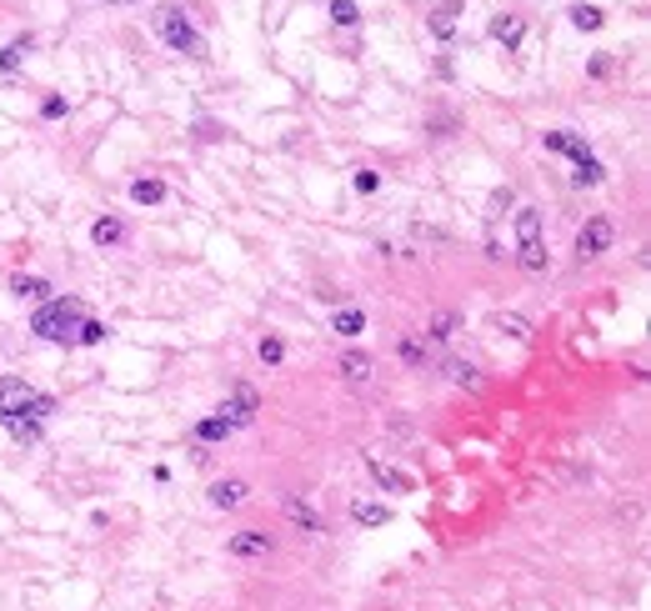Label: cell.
Segmentation results:
<instances>
[{
    "mask_svg": "<svg viewBox=\"0 0 651 611\" xmlns=\"http://www.w3.org/2000/svg\"><path fill=\"white\" fill-rule=\"evenodd\" d=\"M86 321H90L86 301H76V296H55V301H40V311L30 316V331H36L40 341L76 346V336H80Z\"/></svg>",
    "mask_w": 651,
    "mask_h": 611,
    "instance_id": "6da1fadb",
    "label": "cell"
},
{
    "mask_svg": "<svg viewBox=\"0 0 651 611\" xmlns=\"http://www.w3.org/2000/svg\"><path fill=\"white\" fill-rule=\"evenodd\" d=\"M55 401L21 376H0V421H46Z\"/></svg>",
    "mask_w": 651,
    "mask_h": 611,
    "instance_id": "7a4b0ae2",
    "label": "cell"
},
{
    "mask_svg": "<svg viewBox=\"0 0 651 611\" xmlns=\"http://www.w3.org/2000/svg\"><path fill=\"white\" fill-rule=\"evenodd\" d=\"M155 36L166 40L171 51L191 55V61H205V36L191 26V15L180 5H155Z\"/></svg>",
    "mask_w": 651,
    "mask_h": 611,
    "instance_id": "3957f363",
    "label": "cell"
},
{
    "mask_svg": "<svg viewBox=\"0 0 651 611\" xmlns=\"http://www.w3.org/2000/svg\"><path fill=\"white\" fill-rule=\"evenodd\" d=\"M541 140H547V151L566 155V161L576 166V186H597V180L606 176V171H601V161L591 155V146L576 136V130H547Z\"/></svg>",
    "mask_w": 651,
    "mask_h": 611,
    "instance_id": "277c9868",
    "label": "cell"
},
{
    "mask_svg": "<svg viewBox=\"0 0 651 611\" xmlns=\"http://www.w3.org/2000/svg\"><path fill=\"white\" fill-rule=\"evenodd\" d=\"M516 261H522V271H531V276L547 271V236H541L537 205H522V211H516Z\"/></svg>",
    "mask_w": 651,
    "mask_h": 611,
    "instance_id": "5b68a950",
    "label": "cell"
},
{
    "mask_svg": "<svg viewBox=\"0 0 651 611\" xmlns=\"http://www.w3.org/2000/svg\"><path fill=\"white\" fill-rule=\"evenodd\" d=\"M612 241H616V226L606 216H591L576 230V261H597L601 251H612Z\"/></svg>",
    "mask_w": 651,
    "mask_h": 611,
    "instance_id": "8992f818",
    "label": "cell"
},
{
    "mask_svg": "<svg viewBox=\"0 0 651 611\" xmlns=\"http://www.w3.org/2000/svg\"><path fill=\"white\" fill-rule=\"evenodd\" d=\"M255 411H261V396H255V386H236V391H230V401H221V406H216V416L226 421L230 431H236V426H251Z\"/></svg>",
    "mask_w": 651,
    "mask_h": 611,
    "instance_id": "52a82bcc",
    "label": "cell"
},
{
    "mask_svg": "<svg viewBox=\"0 0 651 611\" xmlns=\"http://www.w3.org/2000/svg\"><path fill=\"white\" fill-rule=\"evenodd\" d=\"M286 522H291L296 531H326L321 511H316V506H306L301 497H286Z\"/></svg>",
    "mask_w": 651,
    "mask_h": 611,
    "instance_id": "ba28073f",
    "label": "cell"
},
{
    "mask_svg": "<svg viewBox=\"0 0 651 611\" xmlns=\"http://www.w3.org/2000/svg\"><path fill=\"white\" fill-rule=\"evenodd\" d=\"M226 551H230V557H266V551H271V536L266 531H236V536H230V541H226Z\"/></svg>",
    "mask_w": 651,
    "mask_h": 611,
    "instance_id": "9c48e42d",
    "label": "cell"
},
{
    "mask_svg": "<svg viewBox=\"0 0 651 611\" xmlns=\"http://www.w3.org/2000/svg\"><path fill=\"white\" fill-rule=\"evenodd\" d=\"M30 46H36V40H30V36H15L11 46H5V51H0V80H15V71H21V65H26Z\"/></svg>",
    "mask_w": 651,
    "mask_h": 611,
    "instance_id": "30bf717a",
    "label": "cell"
},
{
    "mask_svg": "<svg viewBox=\"0 0 651 611\" xmlns=\"http://www.w3.org/2000/svg\"><path fill=\"white\" fill-rule=\"evenodd\" d=\"M371 371H376V361H371L366 351H346V356H341V381L366 386V381H371Z\"/></svg>",
    "mask_w": 651,
    "mask_h": 611,
    "instance_id": "8fae6325",
    "label": "cell"
},
{
    "mask_svg": "<svg viewBox=\"0 0 651 611\" xmlns=\"http://www.w3.org/2000/svg\"><path fill=\"white\" fill-rule=\"evenodd\" d=\"M491 36H497L506 51H516V46H522V36H526L522 15H491Z\"/></svg>",
    "mask_w": 651,
    "mask_h": 611,
    "instance_id": "7c38bea8",
    "label": "cell"
},
{
    "mask_svg": "<svg viewBox=\"0 0 651 611\" xmlns=\"http://www.w3.org/2000/svg\"><path fill=\"white\" fill-rule=\"evenodd\" d=\"M246 491H251V486H246V481H236V476H230V481H216V486H211V506H221V511L241 506V501H246Z\"/></svg>",
    "mask_w": 651,
    "mask_h": 611,
    "instance_id": "4fadbf2b",
    "label": "cell"
},
{
    "mask_svg": "<svg viewBox=\"0 0 651 611\" xmlns=\"http://www.w3.org/2000/svg\"><path fill=\"white\" fill-rule=\"evenodd\" d=\"M456 15H461V0H441V5L431 11V36L447 40L451 30H456Z\"/></svg>",
    "mask_w": 651,
    "mask_h": 611,
    "instance_id": "5bb4252c",
    "label": "cell"
},
{
    "mask_svg": "<svg viewBox=\"0 0 651 611\" xmlns=\"http://www.w3.org/2000/svg\"><path fill=\"white\" fill-rule=\"evenodd\" d=\"M130 201H136V205H161V201H166V186H161L155 176L130 180Z\"/></svg>",
    "mask_w": 651,
    "mask_h": 611,
    "instance_id": "9a60e30c",
    "label": "cell"
},
{
    "mask_svg": "<svg viewBox=\"0 0 651 611\" xmlns=\"http://www.w3.org/2000/svg\"><path fill=\"white\" fill-rule=\"evenodd\" d=\"M90 241H96V246H121V241H126V221L101 216L96 226H90Z\"/></svg>",
    "mask_w": 651,
    "mask_h": 611,
    "instance_id": "2e32d148",
    "label": "cell"
},
{
    "mask_svg": "<svg viewBox=\"0 0 651 611\" xmlns=\"http://www.w3.org/2000/svg\"><path fill=\"white\" fill-rule=\"evenodd\" d=\"M11 291L21 296V301H51V280H40V276H15V280H11Z\"/></svg>",
    "mask_w": 651,
    "mask_h": 611,
    "instance_id": "e0dca14e",
    "label": "cell"
},
{
    "mask_svg": "<svg viewBox=\"0 0 651 611\" xmlns=\"http://www.w3.org/2000/svg\"><path fill=\"white\" fill-rule=\"evenodd\" d=\"M351 516H356L361 526H386V522H391V506H386V501H356Z\"/></svg>",
    "mask_w": 651,
    "mask_h": 611,
    "instance_id": "ac0fdd59",
    "label": "cell"
},
{
    "mask_svg": "<svg viewBox=\"0 0 651 611\" xmlns=\"http://www.w3.org/2000/svg\"><path fill=\"white\" fill-rule=\"evenodd\" d=\"M196 441H201V446H216V441H226V436H230V426H226V421H221V416H201V421H196Z\"/></svg>",
    "mask_w": 651,
    "mask_h": 611,
    "instance_id": "d6986e66",
    "label": "cell"
},
{
    "mask_svg": "<svg viewBox=\"0 0 651 611\" xmlns=\"http://www.w3.org/2000/svg\"><path fill=\"white\" fill-rule=\"evenodd\" d=\"M447 381H451V386H466V391H476V386H481V371H476L472 361H447Z\"/></svg>",
    "mask_w": 651,
    "mask_h": 611,
    "instance_id": "ffe728a7",
    "label": "cell"
},
{
    "mask_svg": "<svg viewBox=\"0 0 651 611\" xmlns=\"http://www.w3.org/2000/svg\"><path fill=\"white\" fill-rule=\"evenodd\" d=\"M331 326L341 336H361V326H366V316H361V306H341V311H336L331 316Z\"/></svg>",
    "mask_w": 651,
    "mask_h": 611,
    "instance_id": "44dd1931",
    "label": "cell"
},
{
    "mask_svg": "<svg viewBox=\"0 0 651 611\" xmlns=\"http://www.w3.org/2000/svg\"><path fill=\"white\" fill-rule=\"evenodd\" d=\"M0 426H5L21 446H36L40 441V421H0Z\"/></svg>",
    "mask_w": 651,
    "mask_h": 611,
    "instance_id": "7402d4cb",
    "label": "cell"
},
{
    "mask_svg": "<svg viewBox=\"0 0 651 611\" xmlns=\"http://www.w3.org/2000/svg\"><path fill=\"white\" fill-rule=\"evenodd\" d=\"M491 326H497V331H506V336H516V341H526V336H531V326H526L522 316H506V311H501V316H491Z\"/></svg>",
    "mask_w": 651,
    "mask_h": 611,
    "instance_id": "603a6c76",
    "label": "cell"
},
{
    "mask_svg": "<svg viewBox=\"0 0 651 611\" xmlns=\"http://www.w3.org/2000/svg\"><path fill=\"white\" fill-rule=\"evenodd\" d=\"M601 21H606V15H601L597 5H576V11H572V26L576 30H601Z\"/></svg>",
    "mask_w": 651,
    "mask_h": 611,
    "instance_id": "cb8c5ba5",
    "label": "cell"
},
{
    "mask_svg": "<svg viewBox=\"0 0 651 611\" xmlns=\"http://www.w3.org/2000/svg\"><path fill=\"white\" fill-rule=\"evenodd\" d=\"M371 476L386 486V491H411V476H401V472H391V466H371Z\"/></svg>",
    "mask_w": 651,
    "mask_h": 611,
    "instance_id": "d4e9b609",
    "label": "cell"
},
{
    "mask_svg": "<svg viewBox=\"0 0 651 611\" xmlns=\"http://www.w3.org/2000/svg\"><path fill=\"white\" fill-rule=\"evenodd\" d=\"M331 21H336V26H356V21H361L356 0H331Z\"/></svg>",
    "mask_w": 651,
    "mask_h": 611,
    "instance_id": "484cf974",
    "label": "cell"
},
{
    "mask_svg": "<svg viewBox=\"0 0 651 611\" xmlns=\"http://www.w3.org/2000/svg\"><path fill=\"white\" fill-rule=\"evenodd\" d=\"M255 351H261V361H266V366H281V361H286V346H281V336H266V341L255 346Z\"/></svg>",
    "mask_w": 651,
    "mask_h": 611,
    "instance_id": "4316f807",
    "label": "cell"
},
{
    "mask_svg": "<svg viewBox=\"0 0 651 611\" xmlns=\"http://www.w3.org/2000/svg\"><path fill=\"white\" fill-rule=\"evenodd\" d=\"M401 361H406V366H421V361H426V341H421V336H406V341H401Z\"/></svg>",
    "mask_w": 651,
    "mask_h": 611,
    "instance_id": "83f0119b",
    "label": "cell"
},
{
    "mask_svg": "<svg viewBox=\"0 0 651 611\" xmlns=\"http://www.w3.org/2000/svg\"><path fill=\"white\" fill-rule=\"evenodd\" d=\"M451 331H456V316H451V311H441V316L431 321V331H426V336H431V341H447Z\"/></svg>",
    "mask_w": 651,
    "mask_h": 611,
    "instance_id": "f1b7e54d",
    "label": "cell"
},
{
    "mask_svg": "<svg viewBox=\"0 0 651 611\" xmlns=\"http://www.w3.org/2000/svg\"><path fill=\"white\" fill-rule=\"evenodd\" d=\"M105 341V326L101 321H86V326H80V336H76V346H101Z\"/></svg>",
    "mask_w": 651,
    "mask_h": 611,
    "instance_id": "f546056e",
    "label": "cell"
},
{
    "mask_svg": "<svg viewBox=\"0 0 651 611\" xmlns=\"http://www.w3.org/2000/svg\"><path fill=\"white\" fill-rule=\"evenodd\" d=\"M376 186H381V176H376V171H356V191L361 196H371Z\"/></svg>",
    "mask_w": 651,
    "mask_h": 611,
    "instance_id": "4dcf8cb0",
    "label": "cell"
},
{
    "mask_svg": "<svg viewBox=\"0 0 651 611\" xmlns=\"http://www.w3.org/2000/svg\"><path fill=\"white\" fill-rule=\"evenodd\" d=\"M40 115H46V121H55V115H65V101H61V96H46V101H40Z\"/></svg>",
    "mask_w": 651,
    "mask_h": 611,
    "instance_id": "1f68e13d",
    "label": "cell"
},
{
    "mask_svg": "<svg viewBox=\"0 0 651 611\" xmlns=\"http://www.w3.org/2000/svg\"><path fill=\"white\" fill-rule=\"evenodd\" d=\"M111 5H126V0H111Z\"/></svg>",
    "mask_w": 651,
    "mask_h": 611,
    "instance_id": "d6a6232c",
    "label": "cell"
}]
</instances>
